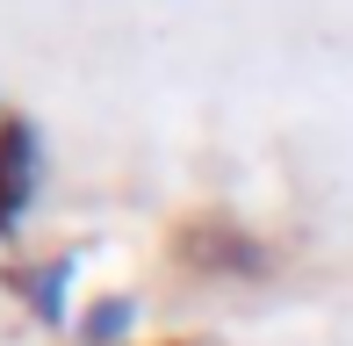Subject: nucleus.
<instances>
[{
  "mask_svg": "<svg viewBox=\"0 0 353 346\" xmlns=\"http://www.w3.org/2000/svg\"><path fill=\"white\" fill-rule=\"evenodd\" d=\"M72 274H79V253H58L51 267H37V274L22 281V289H29V310H37L43 325H72V296H65Z\"/></svg>",
  "mask_w": 353,
  "mask_h": 346,
  "instance_id": "nucleus-2",
  "label": "nucleus"
},
{
  "mask_svg": "<svg viewBox=\"0 0 353 346\" xmlns=\"http://www.w3.org/2000/svg\"><path fill=\"white\" fill-rule=\"evenodd\" d=\"M130 332H137V296H101V303L87 310V325H79L87 346H123Z\"/></svg>",
  "mask_w": 353,
  "mask_h": 346,
  "instance_id": "nucleus-3",
  "label": "nucleus"
},
{
  "mask_svg": "<svg viewBox=\"0 0 353 346\" xmlns=\"http://www.w3.org/2000/svg\"><path fill=\"white\" fill-rule=\"evenodd\" d=\"M0 116H8V101H0Z\"/></svg>",
  "mask_w": 353,
  "mask_h": 346,
  "instance_id": "nucleus-4",
  "label": "nucleus"
},
{
  "mask_svg": "<svg viewBox=\"0 0 353 346\" xmlns=\"http://www.w3.org/2000/svg\"><path fill=\"white\" fill-rule=\"evenodd\" d=\"M37 166H43V137L29 116H0V231L14 224V216L29 210V195H37Z\"/></svg>",
  "mask_w": 353,
  "mask_h": 346,
  "instance_id": "nucleus-1",
  "label": "nucleus"
}]
</instances>
